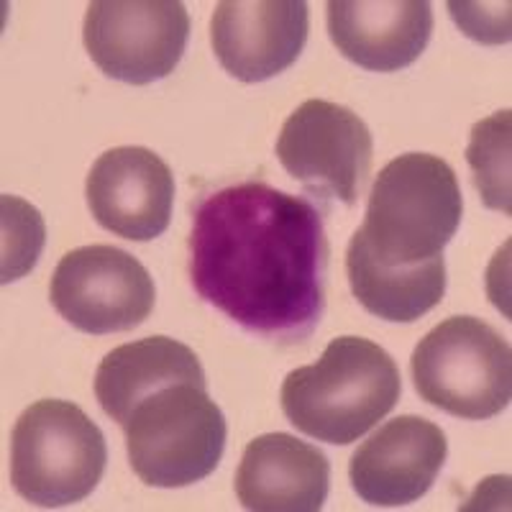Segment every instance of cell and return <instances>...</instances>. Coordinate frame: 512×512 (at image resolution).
<instances>
[{
  "mask_svg": "<svg viewBox=\"0 0 512 512\" xmlns=\"http://www.w3.org/2000/svg\"><path fill=\"white\" fill-rule=\"evenodd\" d=\"M331 489V461L290 433L249 441L236 472V497L254 512H318Z\"/></svg>",
  "mask_w": 512,
  "mask_h": 512,
  "instance_id": "5bb4252c",
  "label": "cell"
},
{
  "mask_svg": "<svg viewBox=\"0 0 512 512\" xmlns=\"http://www.w3.org/2000/svg\"><path fill=\"white\" fill-rule=\"evenodd\" d=\"M461 213V187L446 159L400 154L374 180L356 236L377 262L413 267L443 256L459 231Z\"/></svg>",
  "mask_w": 512,
  "mask_h": 512,
  "instance_id": "3957f363",
  "label": "cell"
},
{
  "mask_svg": "<svg viewBox=\"0 0 512 512\" xmlns=\"http://www.w3.org/2000/svg\"><path fill=\"white\" fill-rule=\"evenodd\" d=\"M108 446L98 425L75 402L39 400L11 433V482L39 507L88 500L103 479Z\"/></svg>",
  "mask_w": 512,
  "mask_h": 512,
  "instance_id": "5b68a950",
  "label": "cell"
},
{
  "mask_svg": "<svg viewBox=\"0 0 512 512\" xmlns=\"http://www.w3.org/2000/svg\"><path fill=\"white\" fill-rule=\"evenodd\" d=\"M410 374L420 400L454 418L489 420L510 405V344L474 315H454L425 333Z\"/></svg>",
  "mask_w": 512,
  "mask_h": 512,
  "instance_id": "8992f818",
  "label": "cell"
},
{
  "mask_svg": "<svg viewBox=\"0 0 512 512\" xmlns=\"http://www.w3.org/2000/svg\"><path fill=\"white\" fill-rule=\"evenodd\" d=\"M402 377L382 346L338 336L318 364L292 369L282 382V413L315 441L349 446L395 410Z\"/></svg>",
  "mask_w": 512,
  "mask_h": 512,
  "instance_id": "7a4b0ae2",
  "label": "cell"
},
{
  "mask_svg": "<svg viewBox=\"0 0 512 512\" xmlns=\"http://www.w3.org/2000/svg\"><path fill=\"white\" fill-rule=\"evenodd\" d=\"M448 8L466 36L484 44L510 41V3H495V11H487V6L479 3H448Z\"/></svg>",
  "mask_w": 512,
  "mask_h": 512,
  "instance_id": "d6986e66",
  "label": "cell"
},
{
  "mask_svg": "<svg viewBox=\"0 0 512 512\" xmlns=\"http://www.w3.org/2000/svg\"><path fill=\"white\" fill-rule=\"evenodd\" d=\"M310 34L303 0H223L210 18L218 62L241 82H264L290 70Z\"/></svg>",
  "mask_w": 512,
  "mask_h": 512,
  "instance_id": "30bf717a",
  "label": "cell"
},
{
  "mask_svg": "<svg viewBox=\"0 0 512 512\" xmlns=\"http://www.w3.org/2000/svg\"><path fill=\"white\" fill-rule=\"evenodd\" d=\"M326 8L338 52L369 72L405 70L433 34V8L425 0H331Z\"/></svg>",
  "mask_w": 512,
  "mask_h": 512,
  "instance_id": "4fadbf2b",
  "label": "cell"
},
{
  "mask_svg": "<svg viewBox=\"0 0 512 512\" xmlns=\"http://www.w3.org/2000/svg\"><path fill=\"white\" fill-rule=\"evenodd\" d=\"M177 382L208 387L198 354L175 338L149 336L105 354L95 372V395L103 413L123 423L136 402Z\"/></svg>",
  "mask_w": 512,
  "mask_h": 512,
  "instance_id": "9a60e30c",
  "label": "cell"
},
{
  "mask_svg": "<svg viewBox=\"0 0 512 512\" xmlns=\"http://www.w3.org/2000/svg\"><path fill=\"white\" fill-rule=\"evenodd\" d=\"M59 315L82 333L105 336L141 326L154 310L152 274L128 251L108 244L72 249L49 282Z\"/></svg>",
  "mask_w": 512,
  "mask_h": 512,
  "instance_id": "ba28073f",
  "label": "cell"
},
{
  "mask_svg": "<svg viewBox=\"0 0 512 512\" xmlns=\"http://www.w3.org/2000/svg\"><path fill=\"white\" fill-rule=\"evenodd\" d=\"M131 469L146 487L177 489L216 472L228 425L208 387L177 382L159 387L123 420Z\"/></svg>",
  "mask_w": 512,
  "mask_h": 512,
  "instance_id": "277c9868",
  "label": "cell"
},
{
  "mask_svg": "<svg viewBox=\"0 0 512 512\" xmlns=\"http://www.w3.org/2000/svg\"><path fill=\"white\" fill-rule=\"evenodd\" d=\"M85 195L105 231L128 241H152L167 231L172 218L175 175L146 146H116L93 164Z\"/></svg>",
  "mask_w": 512,
  "mask_h": 512,
  "instance_id": "8fae6325",
  "label": "cell"
},
{
  "mask_svg": "<svg viewBox=\"0 0 512 512\" xmlns=\"http://www.w3.org/2000/svg\"><path fill=\"white\" fill-rule=\"evenodd\" d=\"M190 282L251 336L295 346L326 308L328 241L310 200L267 182L210 192L192 208Z\"/></svg>",
  "mask_w": 512,
  "mask_h": 512,
  "instance_id": "6da1fadb",
  "label": "cell"
},
{
  "mask_svg": "<svg viewBox=\"0 0 512 512\" xmlns=\"http://www.w3.org/2000/svg\"><path fill=\"white\" fill-rule=\"evenodd\" d=\"M446 456L448 441L436 423L400 415L356 448L349 464L351 487L367 505H410L433 487Z\"/></svg>",
  "mask_w": 512,
  "mask_h": 512,
  "instance_id": "7c38bea8",
  "label": "cell"
},
{
  "mask_svg": "<svg viewBox=\"0 0 512 512\" xmlns=\"http://www.w3.org/2000/svg\"><path fill=\"white\" fill-rule=\"evenodd\" d=\"M3 285L31 272L44 249V221L39 210L16 195H3Z\"/></svg>",
  "mask_w": 512,
  "mask_h": 512,
  "instance_id": "ac0fdd59",
  "label": "cell"
},
{
  "mask_svg": "<svg viewBox=\"0 0 512 512\" xmlns=\"http://www.w3.org/2000/svg\"><path fill=\"white\" fill-rule=\"evenodd\" d=\"M346 274L356 300L390 323H415L441 305L446 295L443 256L413 267H390L377 262L356 233L346 249Z\"/></svg>",
  "mask_w": 512,
  "mask_h": 512,
  "instance_id": "2e32d148",
  "label": "cell"
},
{
  "mask_svg": "<svg viewBox=\"0 0 512 512\" xmlns=\"http://www.w3.org/2000/svg\"><path fill=\"white\" fill-rule=\"evenodd\" d=\"M372 131L351 108L305 100L282 123L277 159L290 177L320 198L354 205L372 169Z\"/></svg>",
  "mask_w": 512,
  "mask_h": 512,
  "instance_id": "9c48e42d",
  "label": "cell"
},
{
  "mask_svg": "<svg viewBox=\"0 0 512 512\" xmlns=\"http://www.w3.org/2000/svg\"><path fill=\"white\" fill-rule=\"evenodd\" d=\"M82 39L105 77L149 85L169 77L190 39V16L180 0H95Z\"/></svg>",
  "mask_w": 512,
  "mask_h": 512,
  "instance_id": "52a82bcc",
  "label": "cell"
},
{
  "mask_svg": "<svg viewBox=\"0 0 512 512\" xmlns=\"http://www.w3.org/2000/svg\"><path fill=\"white\" fill-rule=\"evenodd\" d=\"M510 111H497L495 116L474 123L472 139L466 146V162L472 167L482 203L505 216L512 213L510 187Z\"/></svg>",
  "mask_w": 512,
  "mask_h": 512,
  "instance_id": "e0dca14e",
  "label": "cell"
}]
</instances>
